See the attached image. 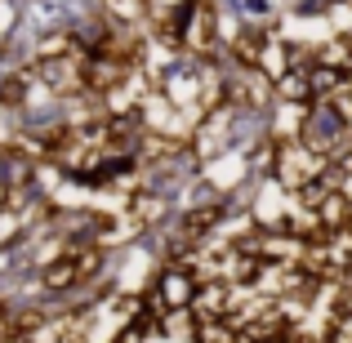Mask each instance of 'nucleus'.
Listing matches in <instances>:
<instances>
[{
  "label": "nucleus",
  "mask_w": 352,
  "mask_h": 343,
  "mask_svg": "<svg viewBox=\"0 0 352 343\" xmlns=\"http://www.w3.org/2000/svg\"><path fill=\"white\" fill-rule=\"evenodd\" d=\"M156 299H161L165 312H179V308H192V299H197V276L188 272V267H165L161 285H156Z\"/></svg>",
  "instance_id": "obj_5"
},
{
  "label": "nucleus",
  "mask_w": 352,
  "mask_h": 343,
  "mask_svg": "<svg viewBox=\"0 0 352 343\" xmlns=\"http://www.w3.org/2000/svg\"><path fill=\"white\" fill-rule=\"evenodd\" d=\"M98 267H103V245H72V250H63L58 258H50V263L41 267V285L50 294H58V290H72V285H85V281H94L98 276Z\"/></svg>",
  "instance_id": "obj_1"
},
{
  "label": "nucleus",
  "mask_w": 352,
  "mask_h": 343,
  "mask_svg": "<svg viewBox=\"0 0 352 343\" xmlns=\"http://www.w3.org/2000/svg\"><path fill=\"white\" fill-rule=\"evenodd\" d=\"M80 63L85 58H36L32 71L45 89H54L58 98H72L80 94Z\"/></svg>",
  "instance_id": "obj_4"
},
{
  "label": "nucleus",
  "mask_w": 352,
  "mask_h": 343,
  "mask_svg": "<svg viewBox=\"0 0 352 343\" xmlns=\"http://www.w3.org/2000/svg\"><path fill=\"white\" fill-rule=\"evenodd\" d=\"M183 54L197 63L219 58V5L214 0H192L183 14Z\"/></svg>",
  "instance_id": "obj_3"
},
{
  "label": "nucleus",
  "mask_w": 352,
  "mask_h": 343,
  "mask_svg": "<svg viewBox=\"0 0 352 343\" xmlns=\"http://www.w3.org/2000/svg\"><path fill=\"white\" fill-rule=\"evenodd\" d=\"M254 71L267 76V80H281L285 71H290V41H285V36H272V41L263 45V54H258Z\"/></svg>",
  "instance_id": "obj_7"
},
{
  "label": "nucleus",
  "mask_w": 352,
  "mask_h": 343,
  "mask_svg": "<svg viewBox=\"0 0 352 343\" xmlns=\"http://www.w3.org/2000/svg\"><path fill=\"white\" fill-rule=\"evenodd\" d=\"M236 339H241V330L228 317H206L192 326V343H236Z\"/></svg>",
  "instance_id": "obj_10"
},
{
  "label": "nucleus",
  "mask_w": 352,
  "mask_h": 343,
  "mask_svg": "<svg viewBox=\"0 0 352 343\" xmlns=\"http://www.w3.org/2000/svg\"><path fill=\"white\" fill-rule=\"evenodd\" d=\"M85 54H89L85 41H80L76 32H67V27H63V32H50L41 45H36V58H85Z\"/></svg>",
  "instance_id": "obj_6"
},
{
  "label": "nucleus",
  "mask_w": 352,
  "mask_h": 343,
  "mask_svg": "<svg viewBox=\"0 0 352 343\" xmlns=\"http://www.w3.org/2000/svg\"><path fill=\"white\" fill-rule=\"evenodd\" d=\"M272 98L276 103H312L308 71H285L281 80H272Z\"/></svg>",
  "instance_id": "obj_9"
},
{
  "label": "nucleus",
  "mask_w": 352,
  "mask_h": 343,
  "mask_svg": "<svg viewBox=\"0 0 352 343\" xmlns=\"http://www.w3.org/2000/svg\"><path fill=\"white\" fill-rule=\"evenodd\" d=\"M326 156H317L312 147H303L299 138L294 143H276V161H272V183L276 188H285L294 197V192H303L308 183H317L321 174H326Z\"/></svg>",
  "instance_id": "obj_2"
},
{
  "label": "nucleus",
  "mask_w": 352,
  "mask_h": 343,
  "mask_svg": "<svg viewBox=\"0 0 352 343\" xmlns=\"http://www.w3.org/2000/svg\"><path fill=\"white\" fill-rule=\"evenodd\" d=\"M317 219L326 223V232L352 228V201L344 197V192H326V197H321V206H317Z\"/></svg>",
  "instance_id": "obj_8"
}]
</instances>
